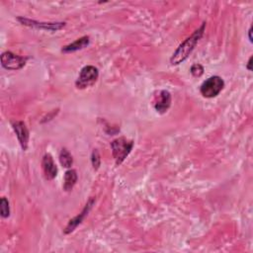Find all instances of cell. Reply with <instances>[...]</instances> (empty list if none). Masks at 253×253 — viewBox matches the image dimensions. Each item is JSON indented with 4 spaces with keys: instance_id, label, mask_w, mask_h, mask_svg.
Here are the masks:
<instances>
[{
    "instance_id": "obj_1",
    "label": "cell",
    "mask_w": 253,
    "mask_h": 253,
    "mask_svg": "<svg viewBox=\"0 0 253 253\" xmlns=\"http://www.w3.org/2000/svg\"><path fill=\"white\" fill-rule=\"evenodd\" d=\"M205 29H206V22H203L202 25L190 37H188L184 42H182L179 44V46L176 48V50L173 52L172 56L170 57V63L172 65H178L189 57V55L197 45L198 42L203 37L205 33Z\"/></svg>"
},
{
    "instance_id": "obj_2",
    "label": "cell",
    "mask_w": 253,
    "mask_h": 253,
    "mask_svg": "<svg viewBox=\"0 0 253 253\" xmlns=\"http://www.w3.org/2000/svg\"><path fill=\"white\" fill-rule=\"evenodd\" d=\"M133 146L132 140H127L125 137H119L111 142L113 157L117 165H121L126 156L130 153Z\"/></svg>"
},
{
    "instance_id": "obj_3",
    "label": "cell",
    "mask_w": 253,
    "mask_h": 253,
    "mask_svg": "<svg viewBox=\"0 0 253 253\" xmlns=\"http://www.w3.org/2000/svg\"><path fill=\"white\" fill-rule=\"evenodd\" d=\"M224 81L221 77L213 75L206 79L200 87V92L205 98L216 97L223 89Z\"/></svg>"
},
{
    "instance_id": "obj_4",
    "label": "cell",
    "mask_w": 253,
    "mask_h": 253,
    "mask_svg": "<svg viewBox=\"0 0 253 253\" xmlns=\"http://www.w3.org/2000/svg\"><path fill=\"white\" fill-rule=\"evenodd\" d=\"M98 77H99L98 68H96L93 65H86L80 70V73L75 82V85L78 89H85L95 84Z\"/></svg>"
},
{
    "instance_id": "obj_5",
    "label": "cell",
    "mask_w": 253,
    "mask_h": 253,
    "mask_svg": "<svg viewBox=\"0 0 253 253\" xmlns=\"http://www.w3.org/2000/svg\"><path fill=\"white\" fill-rule=\"evenodd\" d=\"M17 20L24 26L35 28L38 30H44L50 32H56L63 29L66 25L65 22H39L36 20H31L24 17H18Z\"/></svg>"
},
{
    "instance_id": "obj_6",
    "label": "cell",
    "mask_w": 253,
    "mask_h": 253,
    "mask_svg": "<svg viewBox=\"0 0 253 253\" xmlns=\"http://www.w3.org/2000/svg\"><path fill=\"white\" fill-rule=\"evenodd\" d=\"M26 57L15 54L11 51H4L1 54V64L7 70H19L25 66Z\"/></svg>"
},
{
    "instance_id": "obj_7",
    "label": "cell",
    "mask_w": 253,
    "mask_h": 253,
    "mask_svg": "<svg viewBox=\"0 0 253 253\" xmlns=\"http://www.w3.org/2000/svg\"><path fill=\"white\" fill-rule=\"evenodd\" d=\"M94 203H95V198H94V197H91V198L87 201V203H86V205L84 206V208H83V210L81 211V212H80L79 214H77L76 216H74L73 218H71V219L68 221L67 225H66L65 228L63 229V233H64V234H69V233H71L72 231H74V229L83 221V219L85 218V216L88 214V212H89L90 210L92 209Z\"/></svg>"
},
{
    "instance_id": "obj_8",
    "label": "cell",
    "mask_w": 253,
    "mask_h": 253,
    "mask_svg": "<svg viewBox=\"0 0 253 253\" xmlns=\"http://www.w3.org/2000/svg\"><path fill=\"white\" fill-rule=\"evenodd\" d=\"M153 107L159 114H164L171 106V94L167 90H160L153 97Z\"/></svg>"
},
{
    "instance_id": "obj_9",
    "label": "cell",
    "mask_w": 253,
    "mask_h": 253,
    "mask_svg": "<svg viewBox=\"0 0 253 253\" xmlns=\"http://www.w3.org/2000/svg\"><path fill=\"white\" fill-rule=\"evenodd\" d=\"M12 127L14 129V132L17 135V138L19 140V143L22 147V149L25 151L28 148L29 144V138H30V132L26 126V124L22 121H15L11 123Z\"/></svg>"
},
{
    "instance_id": "obj_10",
    "label": "cell",
    "mask_w": 253,
    "mask_h": 253,
    "mask_svg": "<svg viewBox=\"0 0 253 253\" xmlns=\"http://www.w3.org/2000/svg\"><path fill=\"white\" fill-rule=\"evenodd\" d=\"M42 168L46 180H52L57 175V167L50 154L46 153L43 155L42 160Z\"/></svg>"
},
{
    "instance_id": "obj_11",
    "label": "cell",
    "mask_w": 253,
    "mask_h": 253,
    "mask_svg": "<svg viewBox=\"0 0 253 253\" xmlns=\"http://www.w3.org/2000/svg\"><path fill=\"white\" fill-rule=\"evenodd\" d=\"M90 42V37L89 36H83L79 39H77L75 42L64 45L61 48V51L64 53H70V52H74L77 51L79 49H83L84 47H86Z\"/></svg>"
},
{
    "instance_id": "obj_12",
    "label": "cell",
    "mask_w": 253,
    "mask_h": 253,
    "mask_svg": "<svg viewBox=\"0 0 253 253\" xmlns=\"http://www.w3.org/2000/svg\"><path fill=\"white\" fill-rule=\"evenodd\" d=\"M78 176L77 172L74 169H69L64 174V180H63V190L65 192H70L73 187L75 186L77 182Z\"/></svg>"
},
{
    "instance_id": "obj_13",
    "label": "cell",
    "mask_w": 253,
    "mask_h": 253,
    "mask_svg": "<svg viewBox=\"0 0 253 253\" xmlns=\"http://www.w3.org/2000/svg\"><path fill=\"white\" fill-rule=\"evenodd\" d=\"M59 162L65 168H70L73 164V157L66 148H62L59 153Z\"/></svg>"
},
{
    "instance_id": "obj_14",
    "label": "cell",
    "mask_w": 253,
    "mask_h": 253,
    "mask_svg": "<svg viewBox=\"0 0 253 253\" xmlns=\"http://www.w3.org/2000/svg\"><path fill=\"white\" fill-rule=\"evenodd\" d=\"M0 211H1V216L3 218H6L10 215V207H9V202L5 197L1 198L0 201Z\"/></svg>"
},
{
    "instance_id": "obj_15",
    "label": "cell",
    "mask_w": 253,
    "mask_h": 253,
    "mask_svg": "<svg viewBox=\"0 0 253 253\" xmlns=\"http://www.w3.org/2000/svg\"><path fill=\"white\" fill-rule=\"evenodd\" d=\"M91 163L94 170H98L101 164V157L99 154V151L97 149H93L91 154Z\"/></svg>"
},
{
    "instance_id": "obj_16",
    "label": "cell",
    "mask_w": 253,
    "mask_h": 253,
    "mask_svg": "<svg viewBox=\"0 0 253 253\" xmlns=\"http://www.w3.org/2000/svg\"><path fill=\"white\" fill-rule=\"evenodd\" d=\"M204 67L200 63H195L190 68V72L194 77H201L204 74Z\"/></svg>"
},
{
    "instance_id": "obj_17",
    "label": "cell",
    "mask_w": 253,
    "mask_h": 253,
    "mask_svg": "<svg viewBox=\"0 0 253 253\" xmlns=\"http://www.w3.org/2000/svg\"><path fill=\"white\" fill-rule=\"evenodd\" d=\"M252 59H253V56L251 55V56L249 57V59H248L247 64H246V68H247L249 71L252 70Z\"/></svg>"
},
{
    "instance_id": "obj_18",
    "label": "cell",
    "mask_w": 253,
    "mask_h": 253,
    "mask_svg": "<svg viewBox=\"0 0 253 253\" xmlns=\"http://www.w3.org/2000/svg\"><path fill=\"white\" fill-rule=\"evenodd\" d=\"M251 34H252V26H250V28H249V30H248V39H249V42H253V39H252Z\"/></svg>"
}]
</instances>
